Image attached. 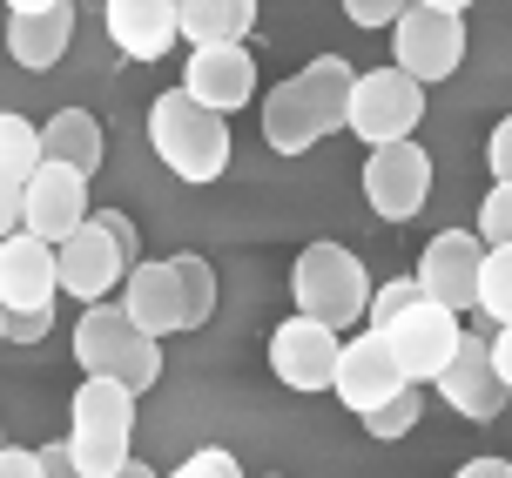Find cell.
<instances>
[{"label": "cell", "instance_id": "1", "mask_svg": "<svg viewBox=\"0 0 512 478\" xmlns=\"http://www.w3.org/2000/svg\"><path fill=\"white\" fill-rule=\"evenodd\" d=\"M149 142L162 155V169L189 189H203L230 169V122L223 115H209L203 101H189L182 88H162L149 108Z\"/></svg>", "mask_w": 512, "mask_h": 478}, {"label": "cell", "instance_id": "2", "mask_svg": "<svg viewBox=\"0 0 512 478\" xmlns=\"http://www.w3.org/2000/svg\"><path fill=\"white\" fill-rule=\"evenodd\" d=\"M135 391L115 378H81L75 404H68V452H75L81 478H122L135 465Z\"/></svg>", "mask_w": 512, "mask_h": 478}, {"label": "cell", "instance_id": "3", "mask_svg": "<svg viewBox=\"0 0 512 478\" xmlns=\"http://www.w3.org/2000/svg\"><path fill=\"white\" fill-rule=\"evenodd\" d=\"M75 364H81V378H115L122 391L142 398V391L162 378V344L142 337L135 317L108 297V303H88V310H81V324H75Z\"/></svg>", "mask_w": 512, "mask_h": 478}, {"label": "cell", "instance_id": "4", "mask_svg": "<svg viewBox=\"0 0 512 478\" xmlns=\"http://www.w3.org/2000/svg\"><path fill=\"white\" fill-rule=\"evenodd\" d=\"M371 290L378 283L364 277L358 250H344V243H310L297 256V270H290V297H297V317L324 330H358V317H371Z\"/></svg>", "mask_w": 512, "mask_h": 478}, {"label": "cell", "instance_id": "5", "mask_svg": "<svg viewBox=\"0 0 512 478\" xmlns=\"http://www.w3.org/2000/svg\"><path fill=\"white\" fill-rule=\"evenodd\" d=\"M391 48H398V75H411L418 88L459 75L465 61V7L459 0H411L398 27H391Z\"/></svg>", "mask_w": 512, "mask_h": 478}, {"label": "cell", "instance_id": "6", "mask_svg": "<svg viewBox=\"0 0 512 478\" xmlns=\"http://www.w3.org/2000/svg\"><path fill=\"white\" fill-rule=\"evenodd\" d=\"M418 122H425V88L398 68H364L351 88V135L371 149H391V142H411Z\"/></svg>", "mask_w": 512, "mask_h": 478}, {"label": "cell", "instance_id": "7", "mask_svg": "<svg viewBox=\"0 0 512 478\" xmlns=\"http://www.w3.org/2000/svg\"><path fill=\"white\" fill-rule=\"evenodd\" d=\"M479 270H486V243L479 229H438L425 256H418V297L438 310H479Z\"/></svg>", "mask_w": 512, "mask_h": 478}, {"label": "cell", "instance_id": "8", "mask_svg": "<svg viewBox=\"0 0 512 478\" xmlns=\"http://www.w3.org/2000/svg\"><path fill=\"white\" fill-rule=\"evenodd\" d=\"M54 297H61V270L54 250L34 236H7L0 243V310L7 324H54Z\"/></svg>", "mask_w": 512, "mask_h": 478}, {"label": "cell", "instance_id": "9", "mask_svg": "<svg viewBox=\"0 0 512 478\" xmlns=\"http://www.w3.org/2000/svg\"><path fill=\"white\" fill-rule=\"evenodd\" d=\"M54 270H61V290L81 303H108V290H122L128 277H135V263H128V250L108 236L102 216H88V223L54 250Z\"/></svg>", "mask_w": 512, "mask_h": 478}, {"label": "cell", "instance_id": "10", "mask_svg": "<svg viewBox=\"0 0 512 478\" xmlns=\"http://www.w3.org/2000/svg\"><path fill=\"white\" fill-rule=\"evenodd\" d=\"M364 202L378 209L384 223H411L432 202V155L418 142H391V149L364 155Z\"/></svg>", "mask_w": 512, "mask_h": 478}, {"label": "cell", "instance_id": "11", "mask_svg": "<svg viewBox=\"0 0 512 478\" xmlns=\"http://www.w3.org/2000/svg\"><path fill=\"white\" fill-rule=\"evenodd\" d=\"M384 344H391V357H398V371H405V384L411 391H418V378H432L438 384V371H445V364H452V351H459V317H452V310H438V303H411L405 317H398V324H384L378 330Z\"/></svg>", "mask_w": 512, "mask_h": 478}, {"label": "cell", "instance_id": "12", "mask_svg": "<svg viewBox=\"0 0 512 478\" xmlns=\"http://www.w3.org/2000/svg\"><path fill=\"white\" fill-rule=\"evenodd\" d=\"M331 391H337V404H344V411L371 418L378 404H391L398 391H411V384H405V371H398V357H391V344H384L378 330H351V344L337 351Z\"/></svg>", "mask_w": 512, "mask_h": 478}, {"label": "cell", "instance_id": "13", "mask_svg": "<svg viewBox=\"0 0 512 478\" xmlns=\"http://www.w3.org/2000/svg\"><path fill=\"white\" fill-rule=\"evenodd\" d=\"M337 351H344V337L324 330V324H310V317H297V310L270 330V371H277V384H290V391H331Z\"/></svg>", "mask_w": 512, "mask_h": 478}, {"label": "cell", "instance_id": "14", "mask_svg": "<svg viewBox=\"0 0 512 478\" xmlns=\"http://www.w3.org/2000/svg\"><path fill=\"white\" fill-rule=\"evenodd\" d=\"M21 223H27V236H34V243L61 250V243L88 223V176L61 169V162H41V169H34V182H27Z\"/></svg>", "mask_w": 512, "mask_h": 478}, {"label": "cell", "instance_id": "15", "mask_svg": "<svg viewBox=\"0 0 512 478\" xmlns=\"http://www.w3.org/2000/svg\"><path fill=\"white\" fill-rule=\"evenodd\" d=\"M176 88L189 101H203L209 115L230 122L236 108H250V101H256V61H250V48H196Z\"/></svg>", "mask_w": 512, "mask_h": 478}, {"label": "cell", "instance_id": "16", "mask_svg": "<svg viewBox=\"0 0 512 478\" xmlns=\"http://www.w3.org/2000/svg\"><path fill=\"white\" fill-rule=\"evenodd\" d=\"M438 398L452 404L459 418H472V425H492L499 411H506V384H499V371H492V351H486V337H472L465 330L459 337V351H452V364L438 371Z\"/></svg>", "mask_w": 512, "mask_h": 478}, {"label": "cell", "instance_id": "17", "mask_svg": "<svg viewBox=\"0 0 512 478\" xmlns=\"http://www.w3.org/2000/svg\"><path fill=\"white\" fill-rule=\"evenodd\" d=\"M75 41V7L68 0H21L7 14V54L21 68H54Z\"/></svg>", "mask_w": 512, "mask_h": 478}, {"label": "cell", "instance_id": "18", "mask_svg": "<svg viewBox=\"0 0 512 478\" xmlns=\"http://www.w3.org/2000/svg\"><path fill=\"white\" fill-rule=\"evenodd\" d=\"M102 21H108V41L122 54H135V61H162L182 41V21L169 0H115Z\"/></svg>", "mask_w": 512, "mask_h": 478}, {"label": "cell", "instance_id": "19", "mask_svg": "<svg viewBox=\"0 0 512 478\" xmlns=\"http://www.w3.org/2000/svg\"><path fill=\"white\" fill-rule=\"evenodd\" d=\"M122 310L135 317V330L142 337H176L182 330V283H176V270L169 263H135V277H128V290H122Z\"/></svg>", "mask_w": 512, "mask_h": 478}, {"label": "cell", "instance_id": "20", "mask_svg": "<svg viewBox=\"0 0 512 478\" xmlns=\"http://www.w3.org/2000/svg\"><path fill=\"white\" fill-rule=\"evenodd\" d=\"M358 75L364 68H351L344 54H317V61L297 68V88H304V101H310V115H317L324 135L351 128V88H358Z\"/></svg>", "mask_w": 512, "mask_h": 478}, {"label": "cell", "instance_id": "21", "mask_svg": "<svg viewBox=\"0 0 512 478\" xmlns=\"http://www.w3.org/2000/svg\"><path fill=\"white\" fill-rule=\"evenodd\" d=\"M176 21H182L189 54L196 48H243L256 27V0H182Z\"/></svg>", "mask_w": 512, "mask_h": 478}, {"label": "cell", "instance_id": "22", "mask_svg": "<svg viewBox=\"0 0 512 478\" xmlns=\"http://www.w3.org/2000/svg\"><path fill=\"white\" fill-rule=\"evenodd\" d=\"M263 142H270L277 155H310L317 142H324V128H317V115H310L297 75L277 81V88L263 95Z\"/></svg>", "mask_w": 512, "mask_h": 478}, {"label": "cell", "instance_id": "23", "mask_svg": "<svg viewBox=\"0 0 512 478\" xmlns=\"http://www.w3.org/2000/svg\"><path fill=\"white\" fill-rule=\"evenodd\" d=\"M41 162H61L75 176H95L102 169V122L88 108H61L41 122Z\"/></svg>", "mask_w": 512, "mask_h": 478}, {"label": "cell", "instance_id": "24", "mask_svg": "<svg viewBox=\"0 0 512 478\" xmlns=\"http://www.w3.org/2000/svg\"><path fill=\"white\" fill-rule=\"evenodd\" d=\"M169 270L182 283V330H203L216 317V270H209V256L182 250V256H169Z\"/></svg>", "mask_w": 512, "mask_h": 478}, {"label": "cell", "instance_id": "25", "mask_svg": "<svg viewBox=\"0 0 512 478\" xmlns=\"http://www.w3.org/2000/svg\"><path fill=\"white\" fill-rule=\"evenodd\" d=\"M41 169V122H27V115H0V182H34Z\"/></svg>", "mask_w": 512, "mask_h": 478}, {"label": "cell", "instance_id": "26", "mask_svg": "<svg viewBox=\"0 0 512 478\" xmlns=\"http://www.w3.org/2000/svg\"><path fill=\"white\" fill-rule=\"evenodd\" d=\"M479 310L506 330L512 324V250H486V270H479Z\"/></svg>", "mask_w": 512, "mask_h": 478}, {"label": "cell", "instance_id": "27", "mask_svg": "<svg viewBox=\"0 0 512 478\" xmlns=\"http://www.w3.org/2000/svg\"><path fill=\"white\" fill-rule=\"evenodd\" d=\"M479 243L486 250H512V182H492L479 202Z\"/></svg>", "mask_w": 512, "mask_h": 478}, {"label": "cell", "instance_id": "28", "mask_svg": "<svg viewBox=\"0 0 512 478\" xmlns=\"http://www.w3.org/2000/svg\"><path fill=\"white\" fill-rule=\"evenodd\" d=\"M418 418H425V398H418V391H398L391 404H378V411L364 418V431H371V438H405V431H418Z\"/></svg>", "mask_w": 512, "mask_h": 478}, {"label": "cell", "instance_id": "29", "mask_svg": "<svg viewBox=\"0 0 512 478\" xmlns=\"http://www.w3.org/2000/svg\"><path fill=\"white\" fill-rule=\"evenodd\" d=\"M411 303H418V277H391V283H378V290H371V330L398 324Z\"/></svg>", "mask_w": 512, "mask_h": 478}, {"label": "cell", "instance_id": "30", "mask_svg": "<svg viewBox=\"0 0 512 478\" xmlns=\"http://www.w3.org/2000/svg\"><path fill=\"white\" fill-rule=\"evenodd\" d=\"M169 478H243V465H236V452H223V445H203V452H189Z\"/></svg>", "mask_w": 512, "mask_h": 478}, {"label": "cell", "instance_id": "31", "mask_svg": "<svg viewBox=\"0 0 512 478\" xmlns=\"http://www.w3.org/2000/svg\"><path fill=\"white\" fill-rule=\"evenodd\" d=\"M398 0H344V21H358V27H398Z\"/></svg>", "mask_w": 512, "mask_h": 478}, {"label": "cell", "instance_id": "32", "mask_svg": "<svg viewBox=\"0 0 512 478\" xmlns=\"http://www.w3.org/2000/svg\"><path fill=\"white\" fill-rule=\"evenodd\" d=\"M486 169H492V182H512V115L492 128V142H486Z\"/></svg>", "mask_w": 512, "mask_h": 478}, {"label": "cell", "instance_id": "33", "mask_svg": "<svg viewBox=\"0 0 512 478\" xmlns=\"http://www.w3.org/2000/svg\"><path fill=\"white\" fill-rule=\"evenodd\" d=\"M21 209H27V189L21 182H0V243L21 236Z\"/></svg>", "mask_w": 512, "mask_h": 478}, {"label": "cell", "instance_id": "34", "mask_svg": "<svg viewBox=\"0 0 512 478\" xmlns=\"http://www.w3.org/2000/svg\"><path fill=\"white\" fill-rule=\"evenodd\" d=\"M95 216H102V223H108V236H115V243L128 250V263H142V229L128 223L122 209H95Z\"/></svg>", "mask_w": 512, "mask_h": 478}, {"label": "cell", "instance_id": "35", "mask_svg": "<svg viewBox=\"0 0 512 478\" xmlns=\"http://www.w3.org/2000/svg\"><path fill=\"white\" fill-rule=\"evenodd\" d=\"M34 458H41V478H81L75 472V452H68V438H61V445H34Z\"/></svg>", "mask_w": 512, "mask_h": 478}, {"label": "cell", "instance_id": "36", "mask_svg": "<svg viewBox=\"0 0 512 478\" xmlns=\"http://www.w3.org/2000/svg\"><path fill=\"white\" fill-rule=\"evenodd\" d=\"M486 351H492V371H499V384L512 391V324L499 330V337H486Z\"/></svg>", "mask_w": 512, "mask_h": 478}, {"label": "cell", "instance_id": "37", "mask_svg": "<svg viewBox=\"0 0 512 478\" xmlns=\"http://www.w3.org/2000/svg\"><path fill=\"white\" fill-rule=\"evenodd\" d=\"M0 478H41V458H34V452H14V445H7V452H0Z\"/></svg>", "mask_w": 512, "mask_h": 478}, {"label": "cell", "instance_id": "38", "mask_svg": "<svg viewBox=\"0 0 512 478\" xmlns=\"http://www.w3.org/2000/svg\"><path fill=\"white\" fill-rule=\"evenodd\" d=\"M452 478H512V472H506V458H472V465H459Z\"/></svg>", "mask_w": 512, "mask_h": 478}, {"label": "cell", "instance_id": "39", "mask_svg": "<svg viewBox=\"0 0 512 478\" xmlns=\"http://www.w3.org/2000/svg\"><path fill=\"white\" fill-rule=\"evenodd\" d=\"M122 478H155V472L142 465V458H135V465H122Z\"/></svg>", "mask_w": 512, "mask_h": 478}, {"label": "cell", "instance_id": "40", "mask_svg": "<svg viewBox=\"0 0 512 478\" xmlns=\"http://www.w3.org/2000/svg\"><path fill=\"white\" fill-rule=\"evenodd\" d=\"M0 344H7V310H0Z\"/></svg>", "mask_w": 512, "mask_h": 478}, {"label": "cell", "instance_id": "41", "mask_svg": "<svg viewBox=\"0 0 512 478\" xmlns=\"http://www.w3.org/2000/svg\"><path fill=\"white\" fill-rule=\"evenodd\" d=\"M0 452H7V438H0Z\"/></svg>", "mask_w": 512, "mask_h": 478}, {"label": "cell", "instance_id": "42", "mask_svg": "<svg viewBox=\"0 0 512 478\" xmlns=\"http://www.w3.org/2000/svg\"><path fill=\"white\" fill-rule=\"evenodd\" d=\"M506 472H512V458H506Z\"/></svg>", "mask_w": 512, "mask_h": 478}]
</instances>
